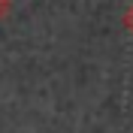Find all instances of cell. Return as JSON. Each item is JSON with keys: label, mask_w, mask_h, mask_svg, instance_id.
<instances>
[{"label": "cell", "mask_w": 133, "mask_h": 133, "mask_svg": "<svg viewBox=\"0 0 133 133\" xmlns=\"http://www.w3.org/2000/svg\"><path fill=\"white\" fill-rule=\"evenodd\" d=\"M9 12H12V0H0V24L9 18Z\"/></svg>", "instance_id": "obj_2"}, {"label": "cell", "mask_w": 133, "mask_h": 133, "mask_svg": "<svg viewBox=\"0 0 133 133\" xmlns=\"http://www.w3.org/2000/svg\"><path fill=\"white\" fill-rule=\"evenodd\" d=\"M121 24H124L127 30L133 33V3H130V6H127V12H124V15H121Z\"/></svg>", "instance_id": "obj_1"}]
</instances>
